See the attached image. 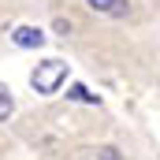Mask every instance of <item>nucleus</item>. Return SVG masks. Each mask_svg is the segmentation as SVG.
Listing matches in <instances>:
<instances>
[{"instance_id":"nucleus-1","label":"nucleus","mask_w":160,"mask_h":160,"mask_svg":"<svg viewBox=\"0 0 160 160\" xmlns=\"http://www.w3.org/2000/svg\"><path fill=\"white\" fill-rule=\"evenodd\" d=\"M63 78H67V63L63 60H45V63H38V71L30 75V86L38 93H56Z\"/></svg>"},{"instance_id":"nucleus-2","label":"nucleus","mask_w":160,"mask_h":160,"mask_svg":"<svg viewBox=\"0 0 160 160\" xmlns=\"http://www.w3.org/2000/svg\"><path fill=\"white\" fill-rule=\"evenodd\" d=\"M11 41H15L19 48H41V45H45V34H41L38 26H19V30L11 34Z\"/></svg>"},{"instance_id":"nucleus-3","label":"nucleus","mask_w":160,"mask_h":160,"mask_svg":"<svg viewBox=\"0 0 160 160\" xmlns=\"http://www.w3.org/2000/svg\"><path fill=\"white\" fill-rule=\"evenodd\" d=\"M67 97H71V101H82V104H97V93H89L82 82H75V86L67 89Z\"/></svg>"},{"instance_id":"nucleus-4","label":"nucleus","mask_w":160,"mask_h":160,"mask_svg":"<svg viewBox=\"0 0 160 160\" xmlns=\"http://www.w3.org/2000/svg\"><path fill=\"white\" fill-rule=\"evenodd\" d=\"M11 112H15V101H11V93L0 86V119H8Z\"/></svg>"},{"instance_id":"nucleus-5","label":"nucleus","mask_w":160,"mask_h":160,"mask_svg":"<svg viewBox=\"0 0 160 160\" xmlns=\"http://www.w3.org/2000/svg\"><path fill=\"white\" fill-rule=\"evenodd\" d=\"M86 4H89L93 11H112V8H116L119 0H86Z\"/></svg>"},{"instance_id":"nucleus-6","label":"nucleus","mask_w":160,"mask_h":160,"mask_svg":"<svg viewBox=\"0 0 160 160\" xmlns=\"http://www.w3.org/2000/svg\"><path fill=\"white\" fill-rule=\"evenodd\" d=\"M101 153H104V160H119V157H116V149H101Z\"/></svg>"}]
</instances>
